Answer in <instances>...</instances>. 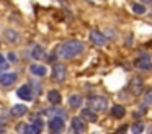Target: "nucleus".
I'll list each match as a JSON object with an SVG mask.
<instances>
[{
    "mask_svg": "<svg viewBox=\"0 0 152 134\" xmlns=\"http://www.w3.org/2000/svg\"><path fill=\"white\" fill-rule=\"evenodd\" d=\"M82 51H83V44H82V42L72 39V41H66L64 44H61L59 48L56 49V54L59 56V57H62V59H70V57L79 56Z\"/></svg>",
    "mask_w": 152,
    "mask_h": 134,
    "instance_id": "1",
    "label": "nucleus"
},
{
    "mask_svg": "<svg viewBox=\"0 0 152 134\" xmlns=\"http://www.w3.org/2000/svg\"><path fill=\"white\" fill-rule=\"evenodd\" d=\"M88 108H92L96 113H102L108 108V101L102 97H90L88 98Z\"/></svg>",
    "mask_w": 152,
    "mask_h": 134,
    "instance_id": "2",
    "label": "nucleus"
},
{
    "mask_svg": "<svg viewBox=\"0 0 152 134\" xmlns=\"http://www.w3.org/2000/svg\"><path fill=\"white\" fill-rule=\"evenodd\" d=\"M136 67L141 69V70H152V59L149 54H141L136 59Z\"/></svg>",
    "mask_w": 152,
    "mask_h": 134,
    "instance_id": "3",
    "label": "nucleus"
},
{
    "mask_svg": "<svg viewBox=\"0 0 152 134\" xmlns=\"http://www.w3.org/2000/svg\"><path fill=\"white\" fill-rule=\"evenodd\" d=\"M53 78L56 82H64L66 80V67L62 64H56L53 67Z\"/></svg>",
    "mask_w": 152,
    "mask_h": 134,
    "instance_id": "4",
    "label": "nucleus"
},
{
    "mask_svg": "<svg viewBox=\"0 0 152 134\" xmlns=\"http://www.w3.org/2000/svg\"><path fill=\"white\" fill-rule=\"evenodd\" d=\"M49 129L53 133H57V131H62L64 129V119L62 116H53L49 119Z\"/></svg>",
    "mask_w": 152,
    "mask_h": 134,
    "instance_id": "5",
    "label": "nucleus"
},
{
    "mask_svg": "<svg viewBox=\"0 0 152 134\" xmlns=\"http://www.w3.org/2000/svg\"><path fill=\"white\" fill-rule=\"evenodd\" d=\"M17 95L20 98H23V100H33V90H31L30 85H23V87H20L17 90Z\"/></svg>",
    "mask_w": 152,
    "mask_h": 134,
    "instance_id": "6",
    "label": "nucleus"
},
{
    "mask_svg": "<svg viewBox=\"0 0 152 134\" xmlns=\"http://www.w3.org/2000/svg\"><path fill=\"white\" fill-rule=\"evenodd\" d=\"M90 41H92L95 46H103V44H106V38H105V36H103L100 31H96V29H93V31L90 33Z\"/></svg>",
    "mask_w": 152,
    "mask_h": 134,
    "instance_id": "7",
    "label": "nucleus"
},
{
    "mask_svg": "<svg viewBox=\"0 0 152 134\" xmlns=\"http://www.w3.org/2000/svg\"><path fill=\"white\" fill-rule=\"evenodd\" d=\"M80 116H82L85 121H90V123H96V121H98V118H96V111H93L92 108H83L82 113H80Z\"/></svg>",
    "mask_w": 152,
    "mask_h": 134,
    "instance_id": "8",
    "label": "nucleus"
},
{
    "mask_svg": "<svg viewBox=\"0 0 152 134\" xmlns=\"http://www.w3.org/2000/svg\"><path fill=\"white\" fill-rule=\"evenodd\" d=\"M15 80H17V74H2L0 75V83L4 85V87H10Z\"/></svg>",
    "mask_w": 152,
    "mask_h": 134,
    "instance_id": "9",
    "label": "nucleus"
},
{
    "mask_svg": "<svg viewBox=\"0 0 152 134\" xmlns=\"http://www.w3.org/2000/svg\"><path fill=\"white\" fill-rule=\"evenodd\" d=\"M31 56H33L34 59H38V61H41V59H44V57H46V51H44V48H43V46L36 44V46H33V51H31Z\"/></svg>",
    "mask_w": 152,
    "mask_h": 134,
    "instance_id": "10",
    "label": "nucleus"
},
{
    "mask_svg": "<svg viewBox=\"0 0 152 134\" xmlns=\"http://www.w3.org/2000/svg\"><path fill=\"white\" fill-rule=\"evenodd\" d=\"M83 118H74L72 119V129L75 133H83L85 131V124H83Z\"/></svg>",
    "mask_w": 152,
    "mask_h": 134,
    "instance_id": "11",
    "label": "nucleus"
},
{
    "mask_svg": "<svg viewBox=\"0 0 152 134\" xmlns=\"http://www.w3.org/2000/svg\"><path fill=\"white\" fill-rule=\"evenodd\" d=\"M129 90H131L132 93H141V90H142L141 78H132L131 83H129Z\"/></svg>",
    "mask_w": 152,
    "mask_h": 134,
    "instance_id": "12",
    "label": "nucleus"
},
{
    "mask_svg": "<svg viewBox=\"0 0 152 134\" xmlns=\"http://www.w3.org/2000/svg\"><path fill=\"white\" fill-rule=\"evenodd\" d=\"M25 113H26V106H25V105H15V106L12 108V111H10V114L15 116V118L23 116Z\"/></svg>",
    "mask_w": 152,
    "mask_h": 134,
    "instance_id": "13",
    "label": "nucleus"
},
{
    "mask_svg": "<svg viewBox=\"0 0 152 134\" xmlns=\"http://www.w3.org/2000/svg\"><path fill=\"white\" fill-rule=\"evenodd\" d=\"M30 70H31V74L38 75V77H43V75H46V67H44V65L33 64V65H30Z\"/></svg>",
    "mask_w": 152,
    "mask_h": 134,
    "instance_id": "14",
    "label": "nucleus"
},
{
    "mask_svg": "<svg viewBox=\"0 0 152 134\" xmlns=\"http://www.w3.org/2000/svg\"><path fill=\"white\" fill-rule=\"evenodd\" d=\"M48 100L53 105H59L61 103V93L57 90H51L49 93H48Z\"/></svg>",
    "mask_w": 152,
    "mask_h": 134,
    "instance_id": "15",
    "label": "nucleus"
},
{
    "mask_svg": "<svg viewBox=\"0 0 152 134\" xmlns=\"http://www.w3.org/2000/svg\"><path fill=\"white\" fill-rule=\"evenodd\" d=\"M111 114L115 118H123L126 114V110L121 106V105H115V106L111 108Z\"/></svg>",
    "mask_w": 152,
    "mask_h": 134,
    "instance_id": "16",
    "label": "nucleus"
},
{
    "mask_svg": "<svg viewBox=\"0 0 152 134\" xmlns=\"http://www.w3.org/2000/svg\"><path fill=\"white\" fill-rule=\"evenodd\" d=\"M18 131H21V133H31V134H36L39 133V127L36 126V124H30V126H20L18 127Z\"/></svg>",
    "mask_w": 152,
    "mask_h": 134,
    "instance_id": "17",
    "label": "nucleus"
},
{
    "mask_svg": "<svg viewBox=\"0 0 152 134\" xmlns=\"http://www.w3.org/2000/svg\"><path fill=\"white\" fill-rule=\"evenodd\" d=\"M69 105L72 108H79L80 105H82V98H80V95H70L69 97Z\"/></svg>",
    "mask_w": 152,
    "mask_h": 134,
    "instance_id": "18",
    "label": "nucleus"
},
{
    "mask_svg": "<svg viewBox=\"0 0 152 134\" xmlns=\"http://www.w3.org/2000/svg\"><path fill=\"white\" fill-rule=\"evenodd\" d=\"M5 39H8L10 42L18 41V33L15 31V29H7V31H5Z\"/></svg>",
    "mask_w": 152,
    "mask_h": 134,
    "instance_id": "19",
    "label": "nucleus"
},
{
    "mask_svg": "<svg viewBox=\"0 0 152 134\" xmlns=\"http://www.w3.org/2000/svg\"><path fill=\"white\" fill-rule=\"evenodd\" d=\"M132 10H134V13H139V15L145 13V7L141 5V3H134V5H132Z\"/></svg>",
    "mask_w": 152,
    "mask_h": 134,
    "instance_id": "20",
    "label": "nucleus"
},
{
    "mask_svg": "<svg viewBox=\"0 0 152 134\" xmlns=\"http://www.w3.org/2000/svg\"><path fill=\"white\" fill-rule=\"evenodd\" d=\"M131 131H132L134 134H139V133H142V131H144V124H141V123L134 124V126L131 127Z\"/></svg>",
    "mask_w": 152,
    "mask_h": 134,
    "instance_id": "21",
    "label": "nucleus"
},
{
    "mask_svg": "<svg viewBox=\"0 0 152 134\" xmlns=\"http://www.w3.org/2000/svg\"><path fill=\"white\" fill-rule=\"evenodd\" d=\"M145 103H147V105H152V88L147 92V93H145Z\"/></svg>",
    "mask_w": 152,
    "mask_h": 134,
    "instance_id": "22",
    "label": "nucleus"
},
{
    "mask_svg": "<svg viewBox=\"0 0 152 134\" xmlns=\"http://www.w3.org/2000/svg\"><path fill=\"white\" fill-rule=\"evenodd\" d=\"M8 118V114L5 113V110H0V123H5Z\"/></svg>",
    "mask_w": 152,
    "mask_h": 134,
    "instance_id": "23",
    "label": "nucleus"
},
{
    "mask_svg": "<svg viewBox=\"0 0 152 134\" xmlns=\"http://www.w3.org/2000/svg\"><path fill=\"white\" fill-rule=\"evenodd\" d=\"M7 57H8V61H10V62H15V61H17V54H15V52H8Z\"/></svg>",
    "mask_w": 152,
    "mask_h": 134,
    "instance_id": "24",
    "label": "nucleus"
},
{
    "mask_svg": "<svg viewBox=\"0 0 152 134\" xmlns=\"http://www.w3.org/2000/svg\"><path fill=\"white\" fill-rule=\"evenodd\" d=\"M34 124H36V126L39 127V129H41V126H43V123H41V119H36V121H34Z\"/></svg>",
    "mask_w": 152,
    "mask_h": 134,
    "instance_id": "25",
    "label": "nucleus"
},
{
    "mask_svg": "<svg viewBox=\"0 0 152 134\" xmlns=\"http://www.w3.org/2000/svg\"><path fill=\"white\" fill-rule=\"evenodd\" d=\"M87 2H90V3H95V5H96V3H102L103 0H87Z\"/></svg>",
    "mask_w": 152,
    "mask_h": 134,
    "instance_id": "26",
    "label": "nucleus"
},
{
    "mask_svg": "<svg viewBox=\"0 0 152 134\" xmlns=\"http://www.w3.org/2000/svg\"><path fill=\"white\" fill-rule=\"evenodd\" d=\"M2 64H5V57H4L2 54H0V65H2Z\"/></svg>",
    "mask_w": 152,
    "mask_h": 134,
    "instance_id": "27",
    "label": "nucleus"
},
{
    "mask_svg": "<svg viewBox=\"0 0 152 134\" xmlns=\"http://www.w3.org/2000/svg\"><path fill=\"white\" fill-rule=\"evenodd\" d=\"M142 2H144V3H151L152 0H142Z\"/></svg>",
    "mask_w": 152,
    "mask_h": 134,
    "instance_id": "28",
    "label": "nucleus"
},
{
    "mask_svg": "<svg viewBox=\"0 0 152 134\" xmlns=\"http://www.w3.org/2000/svg\"><path fill=\"white\" fill-rule=\"evenodd\" d=\"M2 70H4V67H0V74H2Z\"/></svg>",
    "mask_w": 152,
    "mask_h": 134,
    "instance_id": "29",
    "label": "nucleus"
},
{
    "mask_svg": "<svg viewBox=\"0 0 152 134\" xmlns=\"http://www.w3.org/2000/svg\"><path fill=\"white\" fill-rule=\"evenodd\" d=\"M151 16H152V13H151Z\"/></svg>",
    "mask_w": 152,
    "mask_h": 134,
    "instance_id": "30",
    "label": "nucleus"
}]
</instances>
